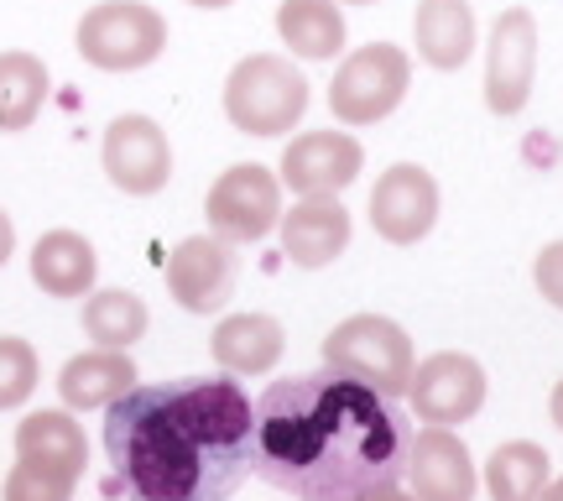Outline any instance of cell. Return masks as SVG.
Instances as JSON below:
<instances>
[{
    "mask_svg": "<svg viewBox=\"0 0 563 501\" xmlns=\"http://www.w3.org/2000/svg\"><path fill=\"white\" fill-rule=\"evenodd\" d=\"M16 455L21 460H42L58 465L68 476H84V460H89V444H84V428L63 407H42L32 418L16 423Z\"/></svg>",
    "mask_w": 563,
    "mask_h": 501,
    "instance_id": "obj_21",
    "label": "cell"
},
{
    "mask_svg": "<svg viewBox=\"0 0 563 501\" xmlns=\"http://www.w3.org/2000/svg\"><path fill=\"white\" fill-rule=\"evenodd\" d=\"M412 455V418L340 371L272 381L256 397L251 470L292 501H371L397 491Z\"/></svg>",
    "mask_w": 563,
    "mask_h": 501,
    "instance_id": "obj_1",
    "label": "cell"
},
{
    "mask_svg": "<svg viewBox=\"0 0 563 501\" xmlns=\"http://www.w3.org/2000/svg\"><path fill=\"white\" fill-rule=\"evenodd\" d=\"M115 501H230L251 476L256 402L235 377H183L131 386L104 407Z\"/></svg>",
    "mask_w": 563,
    "mask_h": 501,
    "instance_id": "obj_2",
    "label": "cell"
},
{
    "mask_svg": "<svg viewBox=\"0 0 563 501\" xmlns=\"http://www.w3.org/2000/svg\"><path fill=\"white\" fill-rule=\"evenodd\" d=\"M104 501H115V497H104Z\"/></svg>",
    "mask_w": 563,
    "mask_h": 501,
    "instance_id": "obj_34",
    "label": "cell"
},
{
    "mask_svg": "<svg viewBox=\"0 0 563 501\" xmlns=\"http://www.w3.org/2000/svg\"><path fill=\"white\" fill-rule=\"evenodd\" d=\"M188 6H203V11H224V6H235V0H188Z\"/></svg>",
    "mask_w": 563,
    "mask_h": 501,
    "instance_id": "obj_31",
    "label": "cell"
},
{
    "mask_svg": "<svg viewBox=\"0 0 563 501\" xmlns=\"http://www.w3.org/2000/svg\"><path fill=\"white\" fill-rule=\"evenodd\" d=\"M407 397H412V413H418L422 423L454 428V423H470L485 407V371L475 356L439 350V356H428V361L412 366Z\"/></svg>",
    "mask_w": 563,
    "mask_h": 501,
    "instance_id": "obj_10",
    "label": "cell"
},
{
    "mask_svg": "<svg viewBox=\"0 0 563 501\" xmlns=\"http://www.w3.org/2000/svg\"><path fill=\"white\" fill-rule=\"evenodd\" d=\"M538 501H563V476H559V481H548V486H543V497H538Z\"/></svg>",
    "mask_w": 563,
    "mask_h": 501,
    "instance_id": "obj_30",
    "label": "cell"
},
{
    "mask_svg": "<svg viewBox=\"0 0 563 501\" xmlns=\"http://www.w3.org/2000/svg\"><path fill=\"white\" fill-rule=\"evenodd\" d=\"M548 449L532 439L496 444V455L485 460V491L490 501H538L548 486Z\"/></svg>",
    "mask_w": 563,
    "mask_h": 501,
    "instance_id": "obj_22",
    "label": "cell"
},
{
    "mask_svg": "<svg viewBox=\"0 0 563 501\" xmlns=\"http://www.w3.org/2000/svg\"><path fill=\"white\" fill-rule=\"evenodd\" d=\"M224 116L245 137H282L308 116V79L282 53H251L224 79Z\"/></svg>",
    "mask_w": 563,
    "mask_h": 501,
    "instance_id": "obj_3",
    "label": "cell"
},
{
    "mask_svg": "<svg viewBox=\"0 0 563 501\" xmlns=\"http://www.w3.org/2000/svg\"><path fill=\"white\" fill-rule=\"evenodd\" d=\"M74 47L89 68L104 74H136L162 58L167 47V17L146 0H100L79 17Z\"/></svg>",
    "mask_w": 563,
    "mask_h": 501,
    "instance_id": "obj_5",
    "label": "cell"
},
{
    "mask_svg": "<svg viewBox=\"0 0 563 501\" xmlns=\"http://www.w3.org/2000/svg\"><path fill=\"white\" fill-rule=\"evenodd\" d=\"M203 220L209 236H220L224 246H256L282 225V183L277 173H266L262 162H235L224 167L209 199H203Z\"/></svg>",
    "mask_w": 563,
    "mask_h": 501,
    "instance_id": "obj_7",
    "label": "cell"
},
{
    "mask_svg": "<svg viewBox=\"0 0 563 501\" xmlns=\"http://www.w3.org/2000/svg\"><path fill=\"white\" fill-rule=\"evenodd\" d=\"M538 79V21L527 6L496 17L485 42V105L490 116H522Z\"/></svg>",
    "mask_w": 563,
    "mask_h": 501,
    "instance_id": "obj_8",
    "label": "cell"
},
{
    "mask_svg": "<svg viewBox=\"0 0 563 501\" xmlns=\"http://www.w3.org/2000/svg\"><path fill=\"white\" fill-rule=\"evenodd\" d=\"M548 413H553V423H559V428H563V381H559V386H553V397H548Z\"/></svg>",
    "mask_w": 563,
    "mask_h": 501,
    "instance_id": "obj_29",
    "label": "cell"
},
{
    "mask_svg": "<svg viewBox=\"0 0 563 501\" xmlns=\"http://www.w3.org/2000/svg\"><path fill=\"white\" fill-rule=\"evenodd\" d=\"M323 361L329 371H340L350 381H365L382 397H402L412 381V340L397 319L386 314H350L344 324H334V335H323Z\"/></svg>",
    "mask_w": 563,
    "mask_h": 501,
    "instance_id": "obj_4",
    "label": "cell"
},
{
    "mask_svg": "<svg viewBox=\"0 0 563 501\" xmlns=\"http://www.w3.org/2000/svg\"><path fill=\"white\" fill-rule=\"evenodd\" d=\"M100 277V257L79 230H47L32 246V282L47 298H84Z\"/></svg>",
    "mask_w": 563,
    "mask_h": 501,
    "instance_id": "obj_17",
    "label": "cell"
},
{
    "mask_svg": "<svg viewBox=\"0 0 563 501\" xmlns=\"http://www.w3.org/2000/svg\"><path fill=\"white\" fill-rule=\"evenodd\" d=\"M146 324H152L146 303L125 287H104L84 298V335L95 340V350H131L146 335Z\"/></svg>",
    "mask_w": 563,
    "mask_h": 501,
    "instance_id": "obj_23",
    "label": "cell"
},
{
    "mask_svg": "<svg viewBox=\"0 0 563 501\" xmlns=\"http://www.w3.org/2000/svg\"><path fill=\"white\" fill-rule=\"evenodd\" d=\"M277 37L308 63H329L344 53V17L340 0H282L277 6Z\"/></svg>",
    "mask_w": 563,
    "mask_h": 501,
    "instance_id": "obj_20",
    "label": "cell"
},
{
    "mask_svg": "<svg viewBox=\"0 0 563 501\" xmlns=\"http://www.w3.org/2000/svg\"><path fill=\"white\" fill-rule=\"evenodd\" d=\"M412 58L397 42H365L334 68L329 84V110L340 126H376L407 100Z\"/></svg>",
    "mask_w": 563,
    "mask_h": 501,
    "instance_id": "obj_6",
    "label": "cell"
},
{
    "mask_svg": "<svg viewBox=\"0 0 563 501\" xmlns=\"http://www.w3.org/2000/svg\"><path fill=\"white\" fill-rule=\"evenodd\" d=\"M439 220V183L418 162L386 167L371 188V225L391 246H418Z\"/></svg>",
    "mask_w": 563,
    "mask_h": 501,
    "instance_id": "obj_11",
    "label": "cell"
},
{
    "mask_svg": "<svg viewBox=\"0 0 563 501\" xmlns=\"http://www.w3.org/2000/svg\"><path fill=\"white\" fill-rule=\"evenodd\" d=\"M282 251L292 266H329L344 257L350 246V209L340 194H319V199H298L292 209H282Z\"/></svg>",
    "mask_w": 563,
    "mask_h": 501,
    "instance_id": "obj_15",
    "label": "cell"
},
{
    "mask_svg": "<svg viewBox=\"0 0 563 501\" xmlns=\"http://www.w3.org/2000/svg\"><path fill=\"white\" fill-rule=\"evenodd\" d=\"M371 501H418V497H402V491H382V497H371Z\"/></svg>",
    "mask_w": 563,
    "mask_h": 501,
    "instance_id": "obj_32",
    "label": "cell"
},
{
    "mask_svg": "<svg viewBox=\"0 0 563 501\" xmlns=\"http://www.w3.org/2000/svg\"><path fill=\"white\" fill-rule=\"evenodd\" d=\"M532 282H538V293H543L553 308H563V241H548L532 261Z\"/></svg>",
    "mask_w": 563,
    "mask_h": 501,
    "instance_id": "obj_27",
    "label": "cell"
},
{
    "mask_svg": "<svg viewBox=\"0 0 563 501\" xmlns=\"http://www.w3.org/2000/svg\"><path fill=\"white\" fill-rule=\"evenodd\" d=\"M412 42H418V58L428 68H464V58L475 53V11L470 0H418V17H412Z\"/></svg>",
    "mask_w": 563,
    "mask_h": 501,
    "instance_id": "obj_18",
    "label": "cell"
},
{
    "mask_svg": "<svg viewBox=\"0 0 563 501\" xmlns=\"http://www.w3.org/2000/svg\"><path fill=\"white\" fill-rule=\"evenodd\" d=\"M100 162H104V178L115 183L121 194H162L167 178H173V146H167V131H162L152 116H115L104 126L100 141Z\"/></svg>",
    "mask_w": 563,
    "mask_h": 501,
    "instance_id": "obj_9",
    "label": "cell"
},
{
    "mask_svg": "<svg viewBox=\"0 0 563 501\" xmlns=\"http://www.w3.org/2000/svg\"><path fill=\"white\" fill-rule=\"evenodd\" d=\"M209 350H214L220 371H230V377H266L282 361L287 335H282V324L272 314H230V319H220Z\"/></svg>",
    "mask_w": 563,
    "mask_h": 501,
    "instance_id": "obj_16",
    "label": "cell"
},
{
    "mask_svg": "<svg viewBox=\"0 0 563 501\" xmlns=\"http://www.w3.org/2000/svg\"><path fill=\"white\" fill-rule=\"evenodd\" d=\"M407 481L418 501H475V460L454 428L428 423L422 434H412V455H407Z\"/></svg>",
    "mask_w": 563,
    "mask_h": 501,
    "instance_id": "obj_14",
    "label": "cell"
},
{
    "mask_svg": "<svg viewBox=\"0 0 563 501\" xmlns=\"http://www.w3.org/2000/svg\"><path fill=\"white\" fill-rule=\"evenodd\" d=\"M365 152L350 131H302L287 141L282 152V188H292L298 199H319V194H340L361 178Z\"/></svg>",
    "mask_w": 563,
    "mask_h": 501,
    "instance_id": "obj_12",
    "label": "cell"
},
{
    "mask_svg": "<svg viewBox=\"0 0 563 501\" xmlns=\"http://www.w3.org/2000/svg\"><path fill=\"white\" fill-rule=\"evenodd\" d=\"M37 377H42V361L37 350L16 335H0V413H11L21 402L37 392Z\"/></svg>",
    "mask_w": 563,
    "mask_h": 501,
    "instance_id": "obj_26",
    "label": "cell"
},
{
    "mask_svg": "<svg viewBox=\"0 0 563 501\" xmlns=\"http://www.w3.org/2000/svg\"><path fill=\"white\" fill-rule=\"evenodd\" d=\"M350 6H376V0H350Z\"/></svg>",
    "mask_w": 563,
    "mask_h": 501,
    "instance_id": "obj_33",
    "label": "cell"
},
{
    "mask_svg": "<svg viewBox=\"0 0 563 501\" xmlns=\"http://www.w3.org/2000/svg\"><path fill=\"white\" fill-rule=\"evenodd\" d=\"M136 386V361L125 350H84L58 371V392L74 413H95L121 402Z\"/></svg>",
    "mask_w": 563,
    "mask_h": 501,
    "instance_id": "obj_19",
    "label": "cell"
},
{
    "mask_svg": "<svg viewBox=\"0 0 563 501\" xmlns=\"http://www.w3.org/2000/svg\"><path fill=\"white\" fill-rule=\"evenodd\" d=\"M167 293L188 314H220L235 293V251L220 236H188L167 257Z\"/></svg>",
    "mask_w": 563,
    "mask_h": 501,
    "instance_id": "obj_13",
    "label": "cell"
},
{
    "mask_svg": "<svg viewBox=\"0 0 563 501\" xmlns=\"http://www.w3.org/2000/svg\"><path fill=\"white\" fill-rule=\"evenodd\" d=\"M11 251H16V225H11V215L0 209V266L11 261Z\"/></svg>",
    "mask_w": 563,
    "mask_h": 501,
    "instance_id": "obj_28",
    "label": "cell"
},
{
    "mask_svg": "<svg viewBox=\"0 0 563 501\" xmlns=\"http://www.w3.org/2000/svg\"><path fill=\"white\" fill-rule=\"evenodd\" d=\"M47 84L37 53H0V131H26L37 121Z\"/></svg>",
    "mask_w": 563,
    "mask_h": 501,
    "instance_id": "obj_24",
    "label": "cell"
},
{
    "mask_svg": "<svg viewBox=\"0 0 563 501\" xmlns=\"http://www.w3.org/2000/svg\"><path fill=\"white\" fill-rule=\"evenodd\" d=\"M74 486H79V476H68V470H58V465L21 460L16 455L0 501H74Z\"/></svg>",
    "mask_w": 563,
    "mask_h": 501,
    "instance_id": "obj_25",
    "label": "cell"
}]
</instances>
